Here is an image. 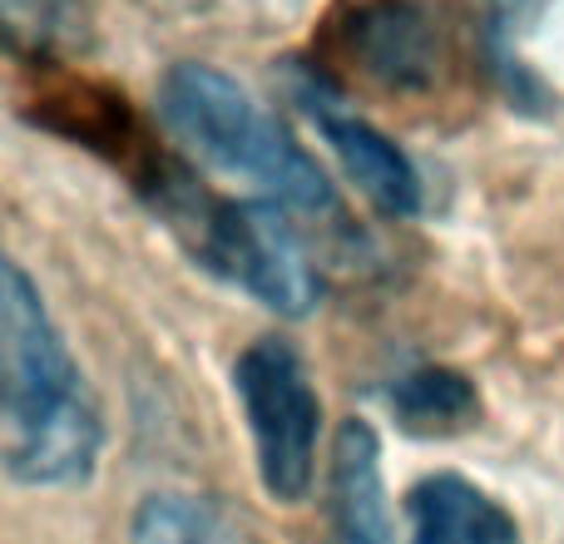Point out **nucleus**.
<instances>
[{
	"mask_svg": "<svg viewBox=\"0 0 564 544\" xmlns=\"http://www.w3.org/2000/svg\"><path fill=\"white\" fill-rule=\"evenodd\" d=\"M0 431L10 480L35 490L89 480L105 446L95 391L20 263L0 268Z\"/></svg>",
	"mask_w": 564,
	"mask_h": 544,
	"instance_id": "obj_1",
	"label": "nucleus"
},
{
	"mask_svg": "<svg viewBox=\"0 0 564 544\" xmlns=\"http://www.w3.org/2000/svg\"><path fill=\"white\" fill-rule=\"evenodd\" d=\"M159 115L208 168L243 178L268 204L288 208V214L332 218V224L341 218L337 188L327 184L317 159L278 124L273 109L258 105L218 65L178 59L159 85Z\"/></svg>",
	"mask_w": 564,
	"mask_h": 544,
	"instance_id": "obj_2",
	"label": "nucleus"
},
{
	"mask_svg": "<svg viewBox=\"0 0 564 544\" xmlns=\"http://www.w3.org/2000/svg\"><path fill=\"white\" fill-rule=\"evenodd\" d=\"M238 406H243L253 460L263 490L282 505L307 500L317 480V440H322V401L312 387L307 361L282 337H258L234 367Z\"/></svg>",
	"mask_w": 564,
	"mask_h": 544,
	"instance_id": "obj_3",
	"label": "nucleus"
},
{
	"mask_svg": "<svg viewBox=\"0 0 564 544\" xmlns=\"http://www.w3.org/2000/svg\"><path fill=\"white\" fill-rule=\"evenodd\" d=\"M174 218L188 224L198 258L243 292H253L263 307L282 312V317L312 312L322 282L312 272L297 228L288 224V208L268 204V198H258V204L188 198L184 208H174Z\"/></svg>",
	"mask_w": 564,
	"mask_h": 544,
	"instance_id": "obj_4",
	"label": "nucleus"
},
{
	"mask_svg": "<svg viewBox=\"0 0 564 544\" xmlns=\"http://www.w3.org/2000/svg\"><path fill=\"white\" fill-rule=\"evenodd\" d=\"M292 105L312 119V129L322 134V144L337 154V164L347 168V178L391 218H411L421 208V174L406 159V149L391 134H381L361 109L347 105L337 85L322 75L317 65H297L288 75Z\"/></svg>",
	"mask_w": 564,
	"mask_h": 544,
	"instance_id": "obj_5",
	"label": "nucleus"
},
{
	"mask_svg": "<svg viewBox=\"0 0 564 544\" xmlns=\"http://www.w3.org/2000/svg\"><path fill=\"white\" fill-rule=\"evenodd\" d=\"M341 45L381 85H431L446 59V25L431 0H351Z\"/></svg>",
	"mask_w": 564,
	"mask_h": 544,
	"instance_id": "obj_6",
	"label": "nucleus"
},
{
	"mask_svg": "<svg viewBox=\"0 0 564 544\" xmlns=\"http://www.w3.org/2000/svg\"><path fill=\"white\" fill-rule=\"evenodd\" d=\"M322 544H397L381 476V440L367 421H347L327 466V540Z\"/></svg>",
	"mask_w": 564,
	"mask_h": 544,
	"instance_id": "obj_7",
	"label": "nucleus"
},
{
	"mask_svg": "<svg viewBox=\"0 0 564 544\" xmlns=\"http://www.w3.org/2000/svg\"><path fill=\"white\" fill-rule=\"evenodd\" d=\"M411 544H525L520 525L496 496L466 476H426L406 496Z\"/></svg>",
	"mask_w": 564,
	"mask_h": 544,
	"instance_id": "obj_8",
	"label": "nucleus"
},
{
	"mask_svg": "<svg viewBox=\"0 0 564 544\" xmlns=\"http://www.w3.org/2000/svg\"><path fill=\"white\" fill-rule=\"evenodd\" d=\"M129 544H258V535L224 500L188 496V490H159L134 510Z\"/></svg>",
	"mask_w": 564,
	"mask_h": 544,
	"instance_id": "obj_9",
	"label": "nucleus"
},
{
	"mask_svg": "<svg viewBox=\"0 0 564 544\" xmlns=\"http://www.w3.org/2000/svg\"><path fill=\"white\" fill-rule=\"evenodd\" d=\"M391 406L406 421V431L446 436V431H460L476 421V391H470V381L456 377V371L426 367V371H411V377L397 381Z\"/></svg>",
	"mask_w": 564,
	"mask_h": 544,
	"instance_id": "obj_10",
	"label": "nucleus"
}]
</instances>
